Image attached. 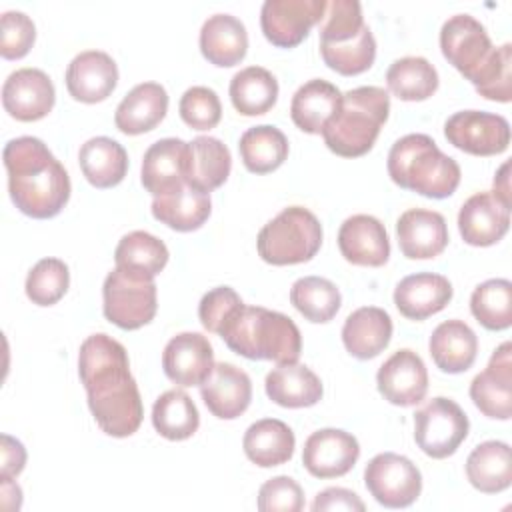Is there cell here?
Segmentation results:
<instances>
[{"label":"cell","instance_id":"6da1fadb","mask_svg":"<svg viewBox=\"0 0 512 512\" xmlns=\"http://www.w3.org/2000/svg\"><path fill=\"white\" fill-rule=\"evenodd\" d=\"M78 374L96 424L114 438L132 436L144 418L142 398L126 348L108 334H92L80 344Z\"/></svg>","mask_w":512,"mask_h":512},{"label":"cell","instance_id":"7a4b0ae2","mask_svg":"<svg viewBox=\"0 0 512 512\" xmlns=\"http://www.w3.org/2000/svg\"><path fill=\"white\" fill-rule=\"evenodd\" d=\"M8 192L14 206L36 220L54 218L70 198V178L48 146L34 136H18L4 146Z\"/></svg>","mask_w":512,"mask_h":512},{"label":"cell","instance_id":"3957f363","mask_svg":"<svg viewBox=\"0 0 512 512\" xmlns=\"http://www.w3.org/2000/svg\"><path fill=\"white\" fill-rule=\"evenodd\" d=\"M218 334L232 352L248 360L294 364L302 352V336L294 320L262 306L242 304Z\"/></svg>","mask_w":512,"mask_h":512},{"label":"cell","instance_id":"277c9868","mask_svg":"<svg viewBox=\"0 0 512 512\" xmlns=\"http://www.w3.org/2000/svg\"><path fill=\"white\" fill-rule=\"evenodd\" d=\"M388 174L400 188L426 198H448L460 184V166L426 134H406L388 152Z\"/></svg>","mask_w":512,"mask_h":512},{"label":"cell","instance_id":"5b68a950","mask_svg":"<svg viewBox=\"0 0 512 512\" xmlns=\"http://www.w3.org/2000/svg\"><path fill=\"white\" fill-rule=\"evenodd\" d=\"M390 96L380 86H358L342 94L334 116L322 128L326 146L342 158L364 156L388 120Z\"/></svg>","mask_w":512,"mask_h":512},{"label":"cell","instance_id":"8992f818","mask_svg":"<svg viewBox=\"0 0 512 512\" xmlns=\"http://www.w3.org/2000/svg\"><path fill=\"white\" fill-rule=\"evenodd\" d=\"M320 54L342 76L366 72L376 58V40L364 24L358 0H332L320 26Z\"/></svg>","mask_w":512,"mask_h":512},{"label":"cell","instance_id":"52a82bcc","mask_svg":"<svg viewBox=\"0 0 512 512\" xmlns=\"http://www.w3.org/2000/svg\"><path fill=\"white\" fill-rule=\"evenodd\" d=\"M322 244L320 220L302 206H288L262 226L256 238L258 256L272 266L302 264L316 256Z\"/></svg>","mask_w":512,"mask_h":512},{"label":"cell","instance_id":"ba28073f","mask_svg":"<svg viewBox=\"0 0 512 512\" xmlns=\"http://www.w3.org/2000/svg\"><path fill=\"white\" fill-rule=\"evenodd\" d=\"M102 302L106 320L122 330H138L156 316L154 278L116 266L104 280Z\"/></svg>","mask_w":512,"mask_h":512},{"label":"cell","instance_id":"9c48e42d","mask_svg":"<svg viewBox=\"0 0 512 512\" xmlns=\"http://www.w3.org/2000/svg\"><path fill=\"white\" fill-rule=\"evenodd\" d=\"M468 416L450 398H432L414 414V440L418 448L436 460L452 456L468 436Z\"/></svg>","mask_w":512,"mask_h":512},{"label":"cell","instance_id":"30bf717a","mask_svg":"<svg viewBox=\"0 0 512 512\" xmlns=\"http://www.w3.org/2000/svg\"><path fill=\"white\" fill-rule=\"evenodd\" d=\"M364 484L370 496L386 508H406L422 492V474L416 464L400 454H376L364 470Z\"/></svg>","mask_w":512,"mask_h":512},{"label":"cell","instance_id":"8fae6325","mask_svg":"<svg viewBox=\"0 0 512 512\" xmlns=\"http://www.w3.org/2000/svg\"><path fill=\"white\" fill-rule=\"evenodd\" d=\"M440 48L444 58L472 84L494 54L486 28L470 14H454L442 24Z\"/></svg>","mask_w":512,"mask_h":512},{"label":"cell","instance_id":"7c38bea8","mask_svg":"<svg viewBox=\"0 0 512 512\" xmlns=\"http://www.w3.org/2000/svg\"><path fill=\"white\" fill-rule=\"evenodd\" d=\"M444 136L454 148L466 154L496 156L510 144V124L500 114L462 110L446 120Z\"/></svg>","mask_w":512,"mask_h":512},{"label":"cell","instance_id":"4fadbf2b","mask_svg":"<svg viewBox=\"0 0 512 512\" xmlns=\"http://www.w3.org/2000/svg\"><path fill=\"white\" fill-rule=\"evenodd\" d=\"M326 6V0H266L260 10L262 32L270 44L294 48L324 18Z\"/></svg>","mask_w":512,"mask_h":512},{"label":"cell","instance_id":"5bb4252c","mask_svg":"<svg viewBox=\"0 0 512 512\" xmlns=\"http://www.w3.org/2000/svg\"><path fill=\"white\" fill-rule=\"evenodd\" d=\"M360 456L358 440L340 428L312 432L302 450L304 468L316 478H338L348 474Z\"/></svg>","mask_w":512,"mask_h":512},{"label":"cell","instance_id":"9a60e30c","mask_svg":"<svg viewBox=\"0 0 512 512\" xmlns=\"http://www.w3.org/2000/svg\"><path fill=\"white\" fill-rule=\"evenodd\" d=\"M56 100V90L46 72L38 68L14 70L2 86V106L4 110L20 120L34 122L44 118Z\"/></svg>","mask_w":512,"mask_h":512},{"label":"cell","instance_id":"2e32d148","mask_svg":"<svg viewBox=\"0 0 512 512\" xmlns=\"http://www.w3.org/2000/svg\"><path fill=\"white\" fill-rule=\"evenodd\" d=\"M510 342H502L490 356L488 366L474 376L470 398L488 418L508 420L512 416V356Z\"/></svg>","mask_w":512,"mask_h":512},{"label":"cell","instance_id":"e0dca14e","mask_svg":"<svg viewBox=\"0 0 512 512\" xmlns=\"http://www.w3.org/2000/svg\"><path fill=\"white\" fill-rule=\"evenodd\" d=\"M378 392L394 406H414L424 400L428 392V372L422 358L402 348L394 352L376 374Z\"/></svg>","mask_w":512,"mask_h":512},{"label":"cell","instance_id":"ac0fdd59","mask_svg":"<svg viewBox=\"0 0 512 512\" xmlns=\"http://www.w3.org/2000/svg\"><path fill=\"white\" fill-rule=\"evenodd\" d=\"M164 374L178 386H200L214 368V350L200 332H180L162 352Z\"/></svg>","mask_w":512,"mask_h":512},{"label":"cell","instance_id":"d6986e66","mask_svg":"<svg viewBox=\"0 0 512 512\" xmlns=\"http://www.w3.org/2000/svg\"><path fill=\"white\" fill-rule=\"evenodd\" d=\"M510 228V204L494 192L470 196L458 212V230L470 246H492L504 238Z\"/></svg>","mask_w":512,"mask_h":512},{"label":"cell","instance_id":"ffe728a7","mask_svg":"<svg viewBox=\"0 0 512 512\" xmlns=\"http://www.w3.org/2000/svg\"><path fill=\"white\" fill-rule=\"evenodd\" d=\"M118 84V66L102 50H84L66 68V88L70 96L84 104L106 100Z\"/></svg>","mask_w":512,"mask_h":512},{"label":"cell","instance_id":"44dd1931","mask_svg":"<svg viewBox=\"0 0 512 512\" xmlns=\"http://www.w3.org/2000/svg\"><path fill=\"white\" fill-rule=\"evenodd\" d=\"M340 254L356 266H384L390 256V240L384 224L370 214L346 218L338 230Z\"/></svg>","mask_w":512,"mask_h":512},{"label":"cell","instance_id":"7402d4cb","mask_svg":"<svg viewBox=\"0 0 512 512\" xmlns=\"http://www.w3.org/2000/svg\"><path fill=\"white\" fill-rule=\"evenodd\" d=\"M206 408L220 420H234L246 412L252 400L250 376L230 362L214 364L210 376L200 384Z\"/></svg>","mask_w":512,"mask_h":512},{"label":"cell","instance_id":"603a6c76","mask_svg":"<svg viewBox=\"0 0 512 512\" xmlns=\"http://www.w3.org/2000/svg\"><path fill=\"white\" fill-rule=\"evenodd\" d=\"M400 252L410 260L436 258L448 246V228L440 212L426 208L406 210L396 222Z\"/></svg>","mask_w":512,"mask_h":512},{"label":"cell","instance_id":"cb8c5ba5","mask_svg":"<svg viewBox=\"0 0 512 512\" xmlns=\"http://www.w3.org/2000/svg\"><path fill=\"white\" fill-rule=\"evenodd\" d=\"M186 148L188 142L180 138H162L144 152L140 180L154 198L186 184Z\"/></svg>","mask_w":512,"mask_h":512},{"label":"cell","instance_id":"d4e9b609","mask_svg":"<svg viewBox=\"0 0 512 512\" xmlns=\"http://www.w3.org/2000/svg\"><path fill=\"white\" fill-rule=\"evenodd\" d=\"M452 300V284L446 276L418 272L402 278L394 290V304L408 320H426Z\"/></svg>","mask_w":512,"mask_h":512},{"label":"cell","instance_id":"484cf974","mask_svg":"<svg viewBox=\"0 0 512 512\" xmlns=\"http://www.w3.org/2000/svg\"><path fill=\"white\" fill-rule=\"evenodd\" d=\"M168 112V92L158 82L134 86L118 104L114 124L120 132L136 136L154 130Z\"/></svg>","mask_w":512,"mask_h":512},{"label":"cell","instance_id":"4316f807","mask_svg":"<svg viewBox=\"0 0 512 512\" xmlns=\"http://www.w3.org/2000/svg\"><path fill=\"white\" fill-rule=\"evenodd\" d=\"M232 168L228 146L214 136H196L186 148V184L198 192L210 194L222 186Z\"/></svg>","mask_w":512,"mask_h":512},{"label":"cell","instance_id":"83f0119b","mask_svg":"<svg viewBox=\"0 0 512 512\" xmlns=\"http://www.w3.org/2000/svg\"><path fill=\"white\" fill-rule=\"evenodd\" d=\"M200 52L214 66H236L248 52L246 26L232 14L208 16L200 28Z\"/></svg>","mask_w":512,"mask_h":512},{"label":"cell","instance_id":"f1b7e54d","mask_svg":"<svg viewBox=\"0 0 512 512\" xmlns=\"http://www.w3.org/2000/svg\"><path fill=\"white\" fill-rule=\"evenodd\" d=\"M392 338V318L378 306H362L354 310L342 326L344 348L358 360L378 356Z\"/></svg>","mask_w":512,"mask_h":512},{"label":"cell","instance_id":"f546056e","mask_svg":"<svg viewBox=\"0 0 512 512\" xmlns=\"http://www.w3.org/2000/svg\"><path fill=\"white\" fill-rule=\"evenodd\" d=\"M434 364L448 374L466 372L478 352V338L474 330L462 320H446L438 324L428 342Z\"/></svg>","mask_w":512,"mask_h":512},{"label":"cell","instance_id":"4dcf8cb0","mask_svg":"<svg viewBox=\"0 0 512 512\" xmlns=\"http://www.w3.org/2000/svg\"><path fill=\"white\" fill-rule=\"evenodd\" d=\"M268 398L284 408H308L322 398L320 378L304 364H278L264 380Z\"/></svg>","mask_w":512,"mask_h":512},{"label":"cell","instance_id":"1f68e13d","mask_svg":"<svg viewBox=\"0 0 512 512\" xmlns=\"http://www.w3.org/2000/svg\"><path fill=\"white\" fill-rule=\"evenodd\" d=\"M342 102V92L328 80H308L290 102L292 122L306 134H322L326 122L334 116Z\"/></svg>","mask_w":512,"mask_h":512},{"label":"cell","instance_id":"d6a6232c","mask_svg":"<svg viewBox=\"0 0 512 512\" xmlns=\"http://www.w3.org/2000/svg\"><path fill=\"white\" fill-rule=\"evenodd\" d=\"M244 454L260 468H272L288 462L296 448L294 432L276 418H262L244 432Z\"/></svg>","mask_w":512,"mask_h":512},{"label":"cell","instance_id":"836d02e7","mask_svg":"<svg viewBox=\"0 0 512 512\" xmlns=\"http://www.w3.org/2000/svg\"><path fill=\"white\" fill-rule=\"evenodd\" d=\"M78 162L84 178L96 188L120 184L128 172V154L120 142L108 136H94L80 146Z\"/></svg>","mask_w":512,"mask_h":512},{"label":"cell","instance_id":"e575fe53","mask_svg":"<svg viewBox=\"0 0 512 512\" xmlns=\"http://www.w3.org/2000/svg\"><path fill=\"white\" fill-rule=\"evenodd\" d=\"M468 482L484 492L498 494L512 484L510 446L500 440H486L478 444L466 460Z\"/></svg>","mask_w":512,"mask_h":512},{"label":"cell","instance_id":"d590c367","mask_svg":"<svg viewBox=\"0 0 512 512\" xmlns=\"http://www.w3.org/2000/svg\"><path fill=\"white\" fill-rule=\"evenodd\" d=\"M210 212V194L198 192L188 184L152 200V216L176 232L198 230L208 220Z\"/></svg>","mask_w":512,"mask_h":512},{"label":"cell","instance_id":"8d00e7d4","mask_svg":"<svg viewBox=\"0 0 512 512\" xmlns=\"http://www.w3.org/2000/svg\"><path fill=\"white\" fill-rule=\"evenodd\" d=\"M230 100L242 116L266 114L278 100V82L262 66L242 68L230 80Z\"/></svg>","mask_w":512,"mask_h":512},{"label":"cell","instance_id":"74e56055","mask_svg":"<svg viewBox=\"0 0 512 512\" xmlns=\"http://www.w3.org/2000/svg\"><path fill=\"white\" fill-rule=\"evenodd\" d=\"M240 158L246 170L254 174L274 172L288 158V140L284 132L272 124L248 128L238 142Z\"/></svg>","mask_w":512,"mask_h":512},{"label":"cell","instance_id":"f35d334b","mask_svg":"<svg viewBox=\"0 0 512 512\" xmlns=\"http://www.w3.org/2000/svg\"><path fill=\"white\" fill-rule=\"evenodd\" d=\"M152 424L166 440H186L200 426L196 404L184 390H168L160 394L152 406Z\"/></svg>","mask_w":512,"mask_h":512},{"label":"cell","instance_id":"ab89813d","mask_svg":"<svg viewBox=\"0 0 512 512\" xmlns=\"http://www.w3.org/2000/svg\"><path fill=\"white\" fill-rule=\"evenodd\" d=\"M386 84L404 102H420L438 90V72L422 56H404L390 64Z\"/></svg>","mask_w":512,"mask_h":512},{"label":"cell","instance_id":"60d3db41","mask_svg":"<svg viewBox=\"0 0 512 512\" xmlns=\"http://www.w3.org/2000/svg\"><path fill=\"white\" fill-rule=\"evenodd\" d=\"M168 256L170 254L166 244L144 230L128 232L120 238L114 250L116 266L128 268L148 278H154L164 270V266L168 264Z\"/></svg>","mask_w":512,"mask_h":512},{"label":"cell","instance_id":"b9f144b4","mask_svg":"<svg viewBox=\"0 0 512 512\" xmlns=\"http://www.w3.org/2000/svg\"><path fill=\"white\" fill-rule=\"evenodd\" d=\"M290 302L306 320L324 324L338 314L342 296L334 282L320 276H304L292 284Z\"/></svg>","mask_w":512,"mask_h":512},{"label":"cell","instance_id":"7bdbcfd3","mask_svg":"<svg viewBox=\"0 0 512 512\" xmlns=\"http://www.w3.org/2000/svg\"><path fill=\"white\" fill-rule=\"evenodd\" d=\"M470 312L486 330H506L512 324V284L492 278L478 284L470 296Z\"/></svg>","mask_w":512,"mask_h":512},{"label":"cell","instance_id":"ee69618b","mask_svg":"<svg viewBox=\"0 0 512 512\" xmlns=\"http://www.w3.org/2000/svg\"><path fill=\"white\" fill-rule=\"evenodd\" d=\"M68 286V266L60 258H42L30 268L24 288L32 304L52 306L66 294Z\"/></svg>","mask_w":512,"mask_h":512},{"label":"cell","instance_id":"f6af8a7d","mask_svg":"<svg viewBox=\"0 0 512 512\" xmlns=\"http://www.w3.org/2000/svg\"><path fill=\"white\" fill-rule=\"evenodd\" d=\"M474 88L486 100H496V102L512 100V46L508 42L494 48V54L488 66L476 78Z\"/></svg>","mask_w":512,"mask_h":512},{"label":"cell","instance_id":"bcb514c9","mask_svg":"<svg viewBox=\"0 0 512 512\" xmlns=\"http://www.w3.org/2000/svg\"><path fill=\"white\" fill-rule=\"evenodd\" d=\"M180 118L194 130H210L222 118V104L218 94L208 86L188 88L178 104Z\"/></svg>","mask_w":512,"mask_h":512},{"label":"cell","instance_id":"7dc6e473","mask_svg":"<svg viewBox=\"0 0 512 512\" xmlns=\"http://www.w3.org/2000/svg\"><path fill=\"white\" fill-rule=\"evenodd\" d=\"M36 40V26L24 12L8 10L0 18V54L6 60L24 58Z\"/></svg>","mask_w":512,"mask_h":512},{"label":"cell","instance_id":"c3c4849f","mask_svg":"<svg viewBox=\"0 0 512 512\" xmlns=\"http://www.w3.org/2000/svg\"><path fill=\"white\" fill-rule=\"evenodd\" d=\"M304 508V492L290 476H274L258 490L260 512H300Z\"/></svg>","mask_w":512,"mask_h":512},{"label":"cell","instance_id":"681fc988","mask_svg":"<svg viewBox=\"0 0 512 512\" xmlns=\"http://www.w3.org/2000/svg\"><path fill=\"white\" fill-rule=\"evenodd\" d=\"M244 302L242 298L236 294V290H232L230 286H218L212 288L210 292H206L198 304V316L202 326L208 332L218 334L220 328L224 326V322L232 316V312L236 308H240Z\"/></svg>","mask_w":512,"mask_h":512},{"label":"cell","instance_id":"f907efd6","mask_svg":"<svg viewBox=\"0 0 512 512\" xmlns=\"http://www.w3.org/2000/svg\"><path fill=\"white\" fill-rule=\"evenodd\" d=\"M314 512H324V510H348V512H364L366 506L364 502L360 500V496L352 490H346V488H338V486H332V488H326L322 492L316 494L312 506H310Z\"/></svg>","mask_w":512,"mask_h":512},{"label":"cell","instance_id":"816d5d0a","mask_svg":"<svg viewBox=\"0 0 512 512\" xmlns=\"http://www.w3.org/2000/svg\"><path fill=\"white\" fill-rule=\"evenodd\" d=\"M0 478H14L24 470L26 464V448L20 440L2 434L0 446Z\"/></svg>","mask_w":512,"mask_h":512},{"label":"cell","instance_id":"f5cc1de1","mask_svg":"<svg viewBox=\"0 0 512 512\" xmlns=\"http://www.w3.org/2000/svg\"><path fill=\"white\" fill-rule=\"evenodd\" d=\"M0 494H2V508L4 510H18L22 506V490L12 478L0 480Z\"/></svg>","mask_w":512,"mask_h":512},{"label":"cell","instance_id":"db71d44e","mask_svg":"<svg viewBox=\"0 0 512 512\" xmlns=\"http://www.w3.org/2000/svg\"><path fill=\"white\" fill-rule=\"evenodd\" d=\"M508 168H510V162H504L500 166L498 174L494 176V190H492L506 204H510V176H508Z\"/></svg>","mask_w":512,"mask_h":512}]
</instances>
